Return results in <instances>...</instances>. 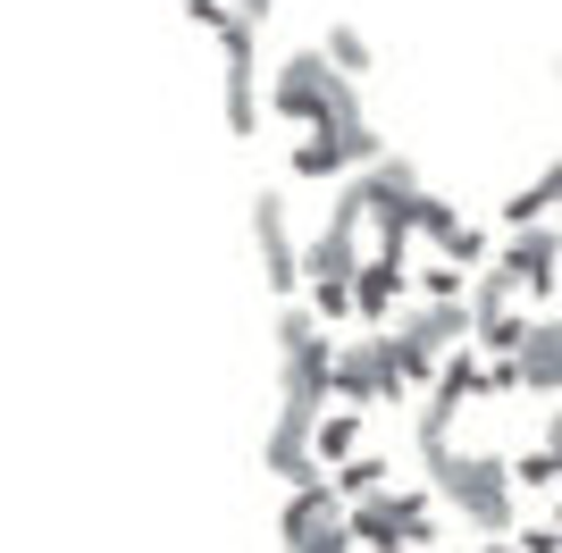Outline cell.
Listing matches in <instances>:
<instances>
[{
	"instance_id": "6da1fadb",
	"label": "cell",
	"mask_w": 562,
	"mask_h": 553,
	"mask_svg": "<svg viewBox=\"0 0 562 553\" xmlns=\"http://www.w3.org/2000/svg\"><path fill=\"white\" fill-rule=\"evenodd\" d=\"M428 478H437V504L462 511L470 537H513L520 529V486L495 453H428Z\"/></svg>"
},
{
	"instance_id": "7a4b0ae2",
	"label": "cell",
	"mask_w": 562,
	"mask_h": 553,
	"mask_svg": "<svg viewBox=\"0 0 562 553\" xmlns=\"http://www.w3.org/2000/svg\"><path fill=\"white\" fill-rule=\"evenodd\" d=\"M269 117H285V126H319V117L352 126V117H361V92H352V76H336L319 50H294L278 68V84H269Z\"/></svg>"
},
{
	"instance_id": "3957f363",
	"label": "cell",
	"mask_w": 562,
	"mask_h": 553,
	"mask_svg": "<svg viewBox=\"0 0 562 553\" xmlns=\"http://www.w3.org/2000/svg\"><path fill=\"white\" fill-rule=\"evenodd\" d=\"M345 529H352V553L437 545V495H361V504H345Z\"/></svg>"
},
{
	"instance_id": "277c9868",
	"label": "cell",
	"mask_w": 562,
	"mask_h": 553,
	"mask_svg": "<svg viewBox=\"0 0 562 553\" xmlns=\"http://www.w3.org/2000/svg\"><path fill=\"white\" fill-rule=\"evenodd\" d=\"M328 394L336 403H352V411H378V403H403V377H395V352H386V327H370L361 345H336L328 361Z\"/></svg>"
},
{
	"instance_id": "5b68a950",
	"label": "cell",
	"mask_w": 562,
	"mask_h": 553,
	"mask_svg": "<svg viewBox=\"0 0 562 553\" xmlns=\"http://www.w3.org/2000/svg\"><path fill=\"white\" fill-rule=\"evenodd\" d=\"M211 43H218V76H227V135H252L260 126V25L227 18Z\"/></svg>"
},
{
	"instance_id": "8992f818",
	"label": "cell",
	"mask_w": 562,
	"mask_h": 553,
	"mask_svg": "<svg viewBox=\"0 0 562 553\" xmlns=\"http://www.w3.org/2000/svg\"><path fill=\"white\" fill-rule=\"evenodd\" d=\"M487 269L504 276L529 311H538V302H554V285H562V244H554V227H513V235H504V252H495Z\"/></svg>"
},
{
	"instance_id": "52a82bcc",
	"label": "cell",
	"mask_w": 562,
	"mask_h": 553,
	"mask_svg": "<svg viewBox=\"0 0 562 553\" xmlns=\"http://www.w3.org/2000/svg\"><path fill=\"white\" fill-rule=\"evenodd\" d=\"M252 244H260V285H269V294H303V244H294V227H285L278 193L252 202Z\"/></svg>"
},
{
	"instance_id": "ba28073f",
	"label": "cell",
	"mask_w": 562,
	"mask_h": 553,
	"mask_svg": "<svg viewBox=\"0 0 562 553\" xmlns=\"http://www.w3.org/2000/svg\"><path fill=\"white\" fill-rule=\"evenodd\" d=\"M403 285H412V252H370L361 269H352V319L386 327L395 302H403Z\"/></svg>"
},
{
	"instance_id": "9c48e42d",
	"label": "cell",
	"mask_w": 562,
	"mask_h": 553,
	"mask_svg": "<svg viewBox=\"0 0 562 553\" xmlns=\"http://www.w3.org/2000/svg\"><path fill=\"white\" fill-rule=\"evenodd\" d=\"M336 520H345V495H336V486H328V470H319V478H303L294 495H285V511H278V537H285L294 553H303L311 537H319V529H336Z\"/></svg>"
},
{
	"instance_id": "30bf717a",
	"label": "cell",
	"mask_w": 562,
	"mask_h": 553,
	"mask_svg": "<svg viewBox=\"0 0 562 553\" xmlns=\"http://www.w3.org/2000/svg\"><path fill=\"white\" fill-rule=\"evenodd\" d=\"M513 369H520V394L562 403V327L554 319H529V345L513 352Z\"/></svg>"
},
{
	"instance_id": "8fae6325",
	"label": "cell",
	"mask_w": 562,
	"mask_h": 553,
	"mask_svg": "<svg viewBox=\"0 0 562 553\" xmlns=\"http://www.w3.org/2000/svg\"><path fill=\"white\" fill-rule=\"evenodd\" d=\"M361 126V117H352ZM294 177L328 184V177H352V151H345V126L336 117H319V126H303V143H294Z\"/></svg>"
},
{
	"instance_id": "7c38bea8",
	"label": "cell",
	"mask_w": 562,
	"mask_h": 553,
	"mask_svg": "<svg viewBox=\"0 0 562 553\" xmlns=\"http://www.w3.org/2000/svg\"><path fill=\"white\" fill-rule=\"evenodd\" d=\"M554 210H562V160H554V168H538V177L520 184V193H504V210H495V218H504V235H513V227H546Z\"/></svg>"
},
{
	"instance_id": "4fadbf2b",
	"label": "cell",
	"mask_w": 562,
	"mask_h": 553,
	"mask_svg": "<svg viewBox=\"0 0 562 553\" xmlns=\"http://www.w3.org/2000/svg\"><path fill=\"white\" fill-rule=\"evenodd\" d=\"M403 327H412L420 345L453 352V345H470V302H420V311H403Z\"/></svg>"
},
{
	"instance_id": "5bb4252c",
	"label": "cell",
	"mask_w": 562,
	"mask_h": 553,
	"mask_svg": "<svg viewBox=\"0 0 562 553\" xmlns=\"http://www.w3.org/2000/svg\"><path fill=\"white\" fill-rule=\"evenodd\" d=\"M361 453V411H319V428H311V461H319V470H336V461H352Z\"/></svg>"
},
{
	"instance_id": "9a60e30c",
	"label": "cell",
	"mask_w": 562,
	"mask_h": 553,
	"mask_svg": "<svg viewBox=\"0 0 562 553\" xmlns=\"http://www.w3.org/2000/svg\"><path fill=\"white\" fill-rule=\"evenodd\" d=\"M328 486L345 495V504H361V495H386V453H370V444H361L352 461H336V470H328Z\"/></svg>"
},
{
	"instance_id": "2e32d148",
	"label": "cell",
	"mask_w": 562,
	"mask_h": 553,
	"mask_svg": "<svg viewBox=\"0 0 562 553\" xmlns=\"http://www.w3.org/2000/svg\"><path fill=\"white\" fill-rule=\"evenodd\" d=\"M319 59H328L336 76H352V84H361V76L378 68V50H370V34H361V25H328V43H319Z\"/></svg>"
},
{
	"instance_id": "e0dca14e",
	"label": "cell",
	"mask_w": 562,
	"mask_h": 553,
	"mask_svg": "<svg viewBox=\"0 0 562 553\" xmlns=\"http://www.w3.org/2000/svg\"><path fill=\"white\" fill-rule=\"evenodd\" d=\"M504 470H513V486H529V495H538V486H562V453L554 444H529V453H513Z\"/></svg>"
},
{
	"instance_id": "ac0fdd59",
	"label": "cell",
	"mask_w": 562,
	"mask_h": 553,
	"mask_svg": "<svg viewBox=\"0 0 562 553\" xmlns=\"http://www.w3.org/2000/svg\"><path fill=\"white\" fill-rule=\"evenodd\" d=\"M412 285H420V302H462L470 276L453 269V260H428V269H412Z\"/></svg>"
},
{
	"instance_id": "d6986e66",
	"label": "cell",
	"mask_w": 562,
	"mask_h": 553,
	"mask_svg": "<svg viewBox=\"0 0 562 553\" xmlns=\"http://www.w3.org/2000/svg\"><path fill=\"white\" fill-rule=\"evenodd\" d=\"M520 553H562V529H546V520H529V529H513Z\"/></svg>"
},
{
	"instance_id": "ffe728a7",
	"label": "cell",
	"mask_w": 562,
	"mask_h": 553,
	"mask_svg": "<svg viewBox=\"0 0 562 553\" xmlns=\"http://www.w3.org/2000/svg\"><path fill=\"white\" fill-rule=\"evenodd\" d=\"M186 18H193V25H202V34H218V25H227V18H235V9H227V0H186Z\"/></svg>"
},
{
	"instance_id": "44dd1931",
	"label": "cell",
	"mask_w": 562,
	"mask_h": 553,
	"mask_svg": "<svg viewBox=\"0 0 562 553\" xmlns=\"http://www.w3.org/2000/svg\"><path fill=\"white\" fill-rule=\"evenodd\" d=\"M303 553H352V529H345V520H336V529H319V537H311Z\"/></svg>"
},
{
	"instance_id": "7402d4cb",
	"label": "cell",
	"mask_w": 562,
	"mask_h": 553,
	"mask_svg": "<svg viewBox=\"0 0 562 553\" xmlns=\"http://www.w3.org/2000/svg\"><path fill=\"white\" fill-rule=\"evenodd\" d=\"M227 9H235L244 25H269V0H227Z\"/></svg>"
},
{
	"instance_id": "603a6c76",
	"label": "cell",
	"mask_w": 562,
	"mask_h": 553,
	"mask_svg": "<svg viewBox=\"0 0 562 553\" xmlns=\"http://www.w3.org/2000/svg\"><path fill=\"white\" fill-rule=\"evenodd\" d=\"M479 553H520V545H513V537H487V545H479Z\"/></svg>"
},
{
	"instance_id": "cb8c5ba5",
	"label": "cell",
	"mask_w": 562,
	"mask_h": 553,
	"mask_svg": "<svg viewBox=\"0 0 562 553\" xmlns=\"http://www.w3.org/2000/svg\"><path fill=\"white\" fill-rule=\"evenodd\" d=\"M546 529H562V495H554V511H546Z\"/></svg>"
},
{
	"instance_id": "d4e9b609",
	"label": "cell",
	"mask_w": 562,
	"mask_h": 553,
	"mask_svg": "<svg viewBox=\"0 0 562 553\" xmlns=\"http://www.w3.org/2000/svg\"><path fill=\"white\" fill-rule=\"evenodd\" d=\"M412 553H437V545H412Z\"/></svg>"
},
{
	"instance_id": "484cf974",
	"label": "cell",
	"mask_w": 562,
	"mask_h": 553,
	"mask_svg": "<svg viewBox=\"0 0 562 553\" xmlns=\"http://www.w3.org/2000/svg\"><path fill=\"white\" fill-rule=\"evenodd\" d=\"M554 76H562V59H554Z\"/></svg>"
}]
</instances>
